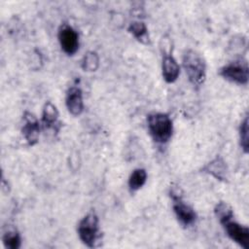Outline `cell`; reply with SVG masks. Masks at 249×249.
<instances>
[{
  "label": "cell",
  "mask_w": 249,
  "mask_h": 249,
  "mask_svg": "<svg viewBox=\"0 0 249 249\" xmlns=\"http://www.w3.org/2000/svg\"><path fill=\"white\" fill-rule=\"evenodd\" d=\"M147 126L153 141L158 144L167 143L172 136V120L165 113L157 112L148 115Z\"/></svg>",
  "instance_id": "6da1fadb"
},
{
  "label": "cell",
  "mask_w": 249,
  "mask_h": 249,
  "mask_svg": "<svg viewBox=\"0 0 249 249\" xmlns=\"http://www.w3.org/2000/svg\"><path fill=\"white\" fill-rule=\"evenodd\" d=\"M182 64L190 83L200 87L206 77V63L202 55L196 51L188 50L184 53Z\"/></svg>",
  "instance_id": "7a4b0ae2"
},
{
  "label": "cell",
  "mask_w": 249,
  "mask_h": 249,
  "mask_svg": "<svg viewBox=\"0 0 249 249\" xmlns=\"http://www.w3.org/2000/svg\"><path fill=\"white\" fill-rule=\"evenodd\" d=\"M78 235L81 241L89 248L98 246L101 232L99 230V222L97 215L90 211L80 222L77 228Z\"/></svg>",
  "instance_id": "3957f363"
},
{
  "label": "cell",
  "mask_w": 249,
  "mask_h": 249,
  "mask_svg": "<svg viewBox=\"0 0 249 249\" xmlns=\"http://www.w3.org/2000/svg\"><path fill=\"white\" fill-rule=\"evenodd\" d=\"M219 75L229 82L237 85H246L249 78L248 64L243 59L232 61L223 66L219 71Z\"/></svg>",
  "instance_id": "277c9868"
},
{
  "label": "cell",
  "mask_w": 249,
  "mask_h": 249,
  "mask_svg": "<svg viewBox=\"0 0 249 249\" xmlns=\"http://www.w3.org/2000/svg\"><path fill=\"white\" fill-rule=\"evenodd\" d=\"M172 198V208L173 212L178 220V222L184 227L192 226L196 220V213L192 206L186 203L182 196H179L177 192L171 191L170 193Z\"/></svg>",
  "instance_id": "5b68a950"
},
{
  "label": "cell",
  "mask_w": 249,
  "mask_h": 249,
  "mask_svg": "<svg viewBox=\"0 0 249 249\" xmlns=\"http://www.w3.org/2000/svg\"><path fill=\"white\" fill-rule=\"evenodd\" d=\"M228 236L244 249L249 247V229L231 219L221 223Z\"/></svg>",
  "instance_id": "8992f818"
},
{
  "label": "cell",
  "mask_w": 249,
  "mask_h": 249,
  "mask_svg": "<svg viewBox=\"0 0 249 249\" xmlns=\"http://www.w3.org/2000/svg\"><path fill=\"white\" fill-rule=\"evenodd\" d=\"M58 41L61 50L68 55H73L79 49V35L70 25L63 24L59 28Z\"/></svg>",
  "instance_id": "52a82bcc"
},
{
  "label": "cell",
  "mask_w": 249,
  "mask_h": 249,
  "mask_svg": "<svg viewBox=\"0 0 249 249\" xmlns=\"http://www.w3.org/2000/svg\"><path fill=\"white\" fill-rule=\"evenodd\" d=\"M42 124L38 119L30 112H25L23 115V125L21 127V133L28 143V145L33 146L37 143Z\"/></svg>",
  "instance_id": "ba28073f"
},
{
  "label": "cell",
  "mask_w": 249,
  "mask_h": 249,
  "mask_svg": "<svg viewBox=\"0 0 249 249\" xmlns=\"http://www.w3.org/2000/svg\"><path fill=\"white\" fill-rule=\"evenodd\" d=\"M161 73L166 83H174L180 75V65L170 52L163 51L161 61Z\"/></svg>",
  "instance_id": "9c48e42d"
},
{
  "label": "cell",
  "mask_w": 249,
  "mask_h": 249,
  "mask_svg": "<svg viewBox=\"0 0 249 249\" xmlns=\"http://www.w3.org/2000/svg\"><path fill=\"white\" fill-rule=\"evenodd\" d=\"M65 105L68 112L73 116H79L84 110L82 89L78 87H71L66 91Z\"/></svg>",
  "instance_id": "30bf717a"
},
{
  "label": "cell",
  "mask_w": 249,
  "mask_h": 249,
  "mask_svg": "<svg viewBox=\"0 0 249 249\" xmlns=\"http://www.w3.org/2000/svg\"><path fill=\"white\" fill-rule=\"evenodd\" d=\"M58 111L56 107L51 102L47 101L44 105L42 112V120L41 124L42 128L45 130H53L57 132L61 126L58 121Z\"/></svg>",
  "instance_id": "8fae6325"
},
{
  "label": "cell",
  "mask_w": 249,
  "mask_h": 249,
  "mask_svg": "<svg viewBox=\"0 0 249 249\" xmlns=\"http://www.w3.org/2000/svg\"><path fill=\"white\" fill-rule=\"evenodd\" d=\"M202 171L210 174L219 181H226L228 179L229 169L226 161L220 156H217L214 160L209 161L203 168Z\"/></svg>",
  "instance_id": "7c38bea8"
},
{
  "label": "cell",
  "mask_w": 249,
  "mask_h": 249,
  "mask_svg": "<svg viewBox=\"0 0 249 249\" xmlns=\"http://www.w3.org/2000/svg\"><path fill=\"white\" fill-rule=\"evenodd\" d=\"M127 30L141 44L147 45V44L150 43L148 29H147V27H146L144 22H142V21H132L129 24Z\"/></svg>",
  "instance_id": "4fadbf2b"
},
{
  "label": "cell",
  "mask_w": 249,
  "mask_h": 249,
  "mask_svg": "<svg viewBox=\"0 0 249 249\" xmlns=\"http://www.w3.org/2000/svg\"><path fill=\"white\" fill-rule=\"evenodd\" d=\"M147 180V172L144 168L134 169L128 178V188L131 192L141 189Z\"/></svg>",
  "instance_id": "5bb4252c"
},
{
  "label": "cell",
  "mask_w": 249,
  "mask_h": 249,
  "mask_svg": "<svg viewBox=\"0 0 249 249\" xmlns=\"http://www.w3.org/2000/svg\"><path fill=\"white\" fill-rule=\"evenodd\" d=\"M2 240L4 246L8 249H18L20 247L21 239L19 233L16 230H8L4 232Z\"/></svg>",
  "instance_id": "9a60e30c"
},
{
  "label": "cell",
  "mask_w": 249,
  "mask_h": 249,
  "mask_svg": "<svg viewBox=\"0 0 249 249\" xmlns=\"http://www.w3.org/2000/svg\"><path fill=\"white\" fill-rule=\"evenodd\" d=\"M214 212H215L216 217L220 221V223L233 218L232 208L227 202H224V201H220L216 205V207L214 209Z\"/></svg>",
  "instance_id": "2e32d148"
},
{
  "label": "cell",
  "mask_w": 249,
  "mask_h": 249,
  "mask_svg": "<svg viewBox=\"0 0 249 249\" xmlns=\"http://www.w3.org/2000/svg\"><path fill=\"white\" fill-rule=\"evenodd\" d=\"M99 58L95 52H89L82 60V68L85 71H95L98 68Z\"/></svg>",
  "instance_id": "e0dca14e"
},
{
  "label": "cell",
  "mask_w": 249,
  "mask_h": 249,
  "mask_svg": "<svg viewBox=\"0 0 249 249\" xmlns=\"http://www.w3.org/2000/svg\"><path fill=\"white\" fill-rule=\"evenodd\" d=\"M239 143L244 153L249 150V134H248V117H245L239 126Z\"/></svg>",
  "instance_id": "ac0fdd59"
}]
</instances>
